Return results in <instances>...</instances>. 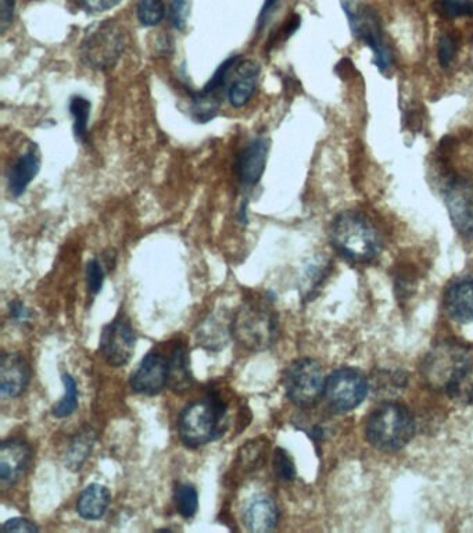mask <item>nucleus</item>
I'll return each instance as SVG.
<instances>
[{
	"label": "nucleus",
	"instance_id": "f257e3e1",
	"mask_svg": "<svg viewBox=\"0 0 473 533\" xmlns=\"http://www.w3.org/2000/svg\"><path fill=\"white\" fill-rule=\"evenodd\" d=\"M424 377L437 391L455 400L473 402V359L462 346L440 345L422 364Z\"/></svg>",
	"mask_w": 473,
	"mask_h": 533
},
{
	"label": "nucleus",
	"instance_id": "f03ea898",
	"mask_svg": "<svg viewBox=\"0 0 473 533\" xmlns=\"http://www.w3.org/2000/svg\"><path fill=\"white\" fill-rule=\"evenodd\" d=\"M328 235L336 253L351 263H369L379 256L383 246L379 231L358 211L338 214L333 218Z\"/></svg>",
	"mask_w": 473,
	"mask_h": 533
},
{
	"label": "nucleus",
	"instance_id": "7ed1b4c3",
	"mask_svg": "<svg viewBox=\"0 0 473 533\" xmlns=\"http://www.w3.org/2000/svg\"><path fill=\"white\" fill-rule=\"evenodd\" d=\"M279 318L274 300L268 296H254L243 300L232 316V336L252 352H264L274 346L278 338Z\"/></svg>",
	"mask_w": 473,
	"mask_h": 533
},
{
	"label": "nucleus",
	"instance_id": "20e7f679",
	"mask_svg": "<svg viewBox=\"0 0 473 533\" xmlns=\"http://www.w3.org/2000/svg\"><path fill=\"white\" fill-rule=\"evenodd\" d=\"M228 406L215 391L206 399L186 406L179 416V438L185 446L197 449L217 441L227 431Z\"/></svg>",
	"mask_w": 473,
	"mask_h": 533
},
{
	"label": "nucleus",
	"instance_id": "39448f33",
	"mask_svg": "<svg viewBox=\"0 0 473 533\" xmlns=\"http://www.w3.org/2000/svg\"><path fill=\"white\" fill-rule=\"evenodd\" d=\"M365 434L369 445L381 452H397L414 438V417L399 403H386L369 416Z\"/></svg>",
	"mask_w": 473,
	"mask_h": 533
},
{
	"label": "nucleus",
	"instance_id": "423d86ee",
	"mask_svg": "<svg viewBox=\"0 0 473 533\" xmlns=\"http://www.w3.org/2000/svg\"><path fill=\"white\" fill-rule=\"evenodd\" d=\"M342 7L349 21L351 34L372 50L376 69L389 77L394 57L383 31L381 16L371 6L357 0H344Z\"/></svg>",
	"mask_w": 473,
	"mask_h": 533
},
{
	"label": "nucleus",
	"instance_id": "0eeeda50",
	"mask_svg": "<svg viewBox=\"0 0 473 533\" xmlns=\"http://www.w3.org/2000/svg\"><path fill=\"white\" fill-rule=\"evenodd\" d=\"M125 34L116 21H102L86 32L80 45V60L88 69H113L123 56Z\"/></svg>",
	"mask_w": 473,
	"mask_h": 533
},
{
	"label": "nucleus",
	"instance_id": "6e6552de",
	"mask_svg": "<svg viewBox=\"0 0 473 533\" xmlns=\"http://www.w3.org/2000/svg\"><path fill=\"white\" fill-rule=\"evenodd\" d=\"M325 378L321 366L313 359L293 361L285 372L283 385L290 402L308 409L320 402L325 392Z\"/></svg>",
	"mask_w": 473,
	"mask_h": 533
},
{
	"label": "nucleus",
	"instance_id": "1a4fd4ad",
	"mask_svg": "<svg viewBox=\"0 0 473 533\" xmlns=\"http://www.w3.org/2000/svg\"><path fill=\"white\" fill-rule=\"evenodd\" d=\"M369 391L368 379L356 368H339L325 382L324 397L329 409L349 413L364 402Z\"/></svg>",
	"mask_w": 473,
	"mask_h": 533
},
{
	"label": "nucleus",
	"instance_id": "9d476101",
	"mask_svg": "<svg viewBox=\"0 0 473 533\" xmlns=\"http://www.w3.org/2000/svg\"><path fill=\"white\" fill-rule=\"evenodd\" d=\"M442 193L455 230L473 241V182L449 174L443 182Z\"/></svg>",
	"mask_w": 473,
	"mask_h": 533
},
{
	"label": "nucleus",
	"instance_id": "9b49d317",
	"mask_svg": "<svg viewBox=\"0 0 473 533\" xmlns=\"http://www.w3.org/2000/svg\"><path fill=\"white\" fill-rule=\"evenodd\" d=\"M136 335L131 321L124 313L118 314L103 328L100 335V353L111 367H124L135 353Z\"/></svg>",
	"mask_w": 473,
	"mask_h": 533
},
{
	"label": "nucleus",
	"instance_id": "f8f14e48",
	"mask_svg": "<svg viewBox=\"0 0 473 533\" xmlns=\"http://www.w3.org/2000/svg\"><path fill=\"white\" fill-rule=\"evenodd\" d=\"M132 391L139 395L154 396L168 386V360L163 354L150 352L143 357L141 364L129 381Z\"/></svg>",
	"mask_w": 473,
	"mask_h": 533
},
{
	"label": "nucleus",
	"instance_id": "ddd939ff",
	"mask_svg": "<svg viewBox=\"0 0 473 533\" xmlns=\"http://www.w3.org/2000/svg\"><path fill=\"white\" fill-rule=\"evenodd\" d=\"M268 153L270 142L263 137L252 139L239 153L236 174L243 188L250 189L260 184L267 167Z\"/></svg>",
	"mask_w": 473,
	"mask_h": 533
},
{
	"label": "nucleus",
	"instance_id": "4468645a",
	"mask_svg": "<svg viewBox=\"0 0 473 533\" xmlns=\"http://www.w3.org/2000/svg\"><path fill=\"white\" fill-rule=\"evenodd\" d=\"M260 73L261 67L257 60H242L240 57L234 71H232V81L229 82L227 89L229 105L235 109H242V107L249 105L257 91Z\"/></svg>",
	"mask_w": 473,
	"mask_h": 533
},
{
	"label": "nucleus",
	"instance_id": "2eb2a0df",
	"mask_svg": "<svg viewBox=\"0 0 473 533\" xmlns=\"http://www.w3.org/2000/svg\"><path fill=\"white\" fill-rule=\"evenodd\" d=\"M42 156L37 143H31L23 155L7 171V189L13 198H20L41 171Z\"/></svg>",
	"mask_w": 473,
	"mask_h": 533
},
{
	"label": "nucleus",
	"instance_id": "dca6fc26",
	"mask_svg": "<svg viewBox=\"0 0 473 533\" xmlns=\"http://www.w3.org/2000/svg\"><path fill=\"white\" fill-rule=\"evenodd\" d=\"M31 463V447L19 439H9L0 446V481L13 486L23 478Z\"/></svg>",
	"mask_w": 473,
	"mask_h": 533
},
{
	"label": "nucleus",
	"instance_id": "f3484780",
	"mask_svg": "<svg viewBox=\"0 0 473 533\" xmlns=\"http://www.w3.org/2000/svg\"><path fill=\"white\" fill-rule=\"evenodd\" d=\"M31 370L20 353L3 354L0 363V392L6 397H19L30 385Z\"/></svg>",
	"mask_w": 473,
	"mask_h": 533
},
{
	"label": "nucleus",
	"instance_id": "a211bd4d",
	"mask_svg": "<svg viewBox=\"0 0 473 533\" xmlns=\"http://www.w3.org/2000/svg\"><path fill=\"white\" fill-rule=\"evenodd\" d=\"M279 510L277 503L268 495H256L247 502L243 522L252 533H268L277 528Z\"/></svg>",
	"mask_w": 473,
	"mask_h": 533
},
{
	"label": "nucleus",
	"instance_id": "6ab92c4d",
	"mask_svg": "<svg viewBox=\"0 0 473 533\" xmlns=\"http://www.w3.org/2000/svg\"><path fill=\"white\" fill-rule=\"evenodd\" d=\"M232 335V317L221 311L210 314L196 332V341L210 352H218L227 346Z\"/></svg>",
	"mask_w": 473,
	"mask_h": 533
},
{
	"label": "nucleus",
	"instance_id": "aec40b11",
	"mask_svg": "<svg viewBox=\"0 0 473 533\" xmlns=\"http://www.w3.org/2000/svg\"><path fill=\"white\" fill-rule=\"evenodd\" d=\"M446 310L461 324L473 321V278H460L447 288L444 296Z\"/></svg>",
	"mask_w": 473,
	"mask_h": 533
},
{
	"label": "nucleus",
	"instance_id": "412c9836",
	"mask_svg": "<svg viewBox=\"0 0 473 533\" xmlns=\"http://www.w3.org/2000/svg\"><path fill=\"white\" fill-rule=\"evenodd\" d=\"M192 385L193 375L188 349L182 343H178L168 359V388L181 395L191 389Z\"/></svg>",
	"mask_w": 473,
	"mask_h": 533
},
{
	"label": "nucleus",
	"instance_id": "4be33fe9",
	"mask_svg": "<svg viewBox=\"0 0 473 533\" xmlns=\"http://www.w3.org/2000/svg\"><path fill=\"white\" fill-rule=\"evenodd\" d=\"M111 495L106 486L91 484L82 490L77 500V513L86 521H98L109 509Z\"/></svg>",
	"mask_w": 473,
	"mask_h": 533
},
{
	"label": "nucleus",
	"instance_id": "5701e85b",
	"mask_svg": "<svg viewBox=\"0 0 473 533\" xmlns=\"http://www.w3.org/2000/svg\"><path fill=\"white\" fill-rule=\"evenodd\" d=\"M96 442V432L92 428L81 429L67 446L66 467L71 471H80L82 465L91 457Z\"/></svg>",
	"mask_w": 473,
	"mask_h": 533
},
{
	"label": "nucleus",
	"instance_id": "b1692460",
	"mask_svg": "<svg viewBox=\"0 0 473 533\" xmlns=\"http://www.w3.org/2000/svg\"><path fill=\"white\" fill-rule=\"evenodd\" d=\"M71 117H73V132L75 141L84 143L88 138L89 118H91L92 103L84 96H73L68 103Z\"/></svg>",
	"mask_w": 473,
	"mask_h": 533
},
{
	"label": "nucleus",
	"instance_id": "393cba45",
	"mask_svg": "<svg viewBox=\"0 0 473 533\" xmlns=\"http://www.w3.org/2000/svg\"><path fill=\"white\" fill-rule=\"evenodd\" d=\"M66 395L53 406L52 414L56 418H67L78 409V386L75 379L68 372L62 375Z\"/></svg>",
	"mask_w": 473,
	"mask_h": 533
},
{
	"label": "nucleus",
	"instance_id": "a878e982",
	"mask_svg": "<svg viewBox=\"0 0 473 533\" xmlns=\"http://www.w3.org/2000/svg\"><path fill=\"white\" fill-rule=\"evenodd\" d=\"M136 16L143 27H156L166 19V6L163 0H139Z\"/></svg>",
	"mask_w": 473,
	"mask_h": 533
},
{
	"label": "nucleus",
	"instance_id": "bb28decb",
	"mask_svg": "<svg viewBox=\"0 0 473 533\" xmlns=\"http://www.w3.org/2000/svg\"><path fill=\"white\" fill-rule=\"evenodd\" d=\"M175 507L184 518L195 517L199 510V495L195 486L191 484H181L175 489Z\"/></svg>",
	"mask_w": 473,
	"mask_h": 533
},
{
	"label": "nucleus",
	"instance_id": "cd10ccee",
	"mask_svg": "<svg viewBox=\"0 0 473 533\" xmlns=\"http://www.w3.org/2000/svg\"><path fill=\"white\" fill-rule=\"evenodd\" d=\"M240 463L247 471H254L264 464L265 449L264 443L252 441L242 447L239 454Z\"/></svg>",
	"mask_w": 473,
	"mask_h": 533
},
{
	"label": "nucleus",
	"instance_id": "c85d7f7f",
	"mask_svg": "<svg viewBox=\"0 0 473 533\" xmlns=\"http://www.w3.org/2000/svg\"><path fill=\"white\" fill-rule=\"evenodd\" d=\"M274 471L278 479L283 482H292L296 478V465L292 456L282 447H278L274 453Z\"/></svg>",
	"mask_w": 473,
	"mask_h": 533
},
{
	"label": "nucleus",
	"instance_id": "c756f323",
	"mask_svg": "<svg viewBox=\"0 0 473 533\" xmlns=\"http://www.w3.org/2000/svg\"><path fill=\"white\" fill-rule=\"evenodd\" d=\"M192 0H171L170 23L175 30L184 31L188 25L189 16H191Z\"/></svg>",
	"mask_w": 473,
	"mask_h": 533
},
{
	"label": "nucleus",
	"instance_id": "7c9ffc66",
	"mask_svg": "<svg viewBox=\"0 0 473 533\" xmlns=\"http://www.w3.org/2000/svg\"><path fill=\"white\" fill-rule=\"evenodd\" d=\"M105 268L99 260L93 259L86 264V288L92 296L99 295L105 284Z\"/></svg>",
	"mask_w": 473,
	"mask_h": 533
},
{
	"label": "nucleus",
	"instance_id": "2f4dec72",
	"mask_svg": "<svg viewBox=\"0 0 473 533\" xmlns=\"http://www.w3.org/2000/svg\"><path fill=\"white\" fill-rule=\"evenodd\" d=\"M440 13L449 19H460L473 14V0H439Z\"/></svg>",
	"mask_w": 473,
	"mask_h": 533
},
{
	"label": "nucleus",
	"instance_id": "473e14b6",
	"mask_svg": "<svg viewBox=\"0 0 473 533\" xmlns=\"http://www.w3.org/2000/svg\"><path fill=\"white\" fill-rule=\"evenodd\" d=\"M458 44L454 37L449 34L440 35L439 45H437V59L443 69L449 67L455 56H457Z\"/></svg>",
	"mask_w": 473,
	"mask_h": 533
},
{
	"label": "nucleus",
	"instance_id": "72a5a7b5",
	"mask_svg": "<svg viewBox=\"0 0 473 533\" xmlns=\"http://www.w3.org/2000/svg\"><path fill=\"white\" fill-rule=\"evenodd\" d=\"M123 0H77L82 10L86 13L99 14L109 12L120 5Z\"/></svg>",
	"mask_w": 473,
	"mask_h": 533
},
{
	"label": "nucleus",
	"instance_id": "f704fd0d",
	"mask_svg": "<svg viewBox=\"0 0 473 533\" xmlns=\"http://www.w3.org/2000/svg\"><path fill=\"white\" fill-rule=\"evenodd\" d=\"M3 531L6 532H39V527L34 522L27 520V518H12L2 525Z\"/></svg>",
	"mask_w": 473,
	"mask_h": 533
},
{
	"label": "nucleus",
	"instance_id": "c9c22d12",
	"mask_svg": "<svg viewBox=\"0 0 473 533\" xmlns=\"http://www.w3.org/2000/svg\"><path fill=\"white\" fill-rule=\"evenodd\" d=\"M10 318L17 324H25L32 318L31 310L21 300H13L9 304Z\"/></svg>",
	"mask_w": 473,
	"mask_h": 533
},
{
	"label": "nucleus",
	"instance_id": "e433bc0d",
	"mask_svg": "<svg viewBox=\"0 0 473 533\" xmlns=\"http://www.w3.org/2000/svg\"><path fill=\"white\" fill-rule=\"evenodd\" d=\"M16 10V0H0V30L6 32L12 25Z\"/></svg>",
	"mask_w": 473,
	"mask_h": 533
},
{
	"label": "nucleus",
	"instance_id": "4c0bfd02",
	"mask_svg": "<svg viewBox=\"0 0 473 533\" xmlns=\"http://www.w3.org/2000/svg\"><path fill=\"white\" fill-rule=\"evenodd\" d=\"M324 268L325 266H321L320 263L317 264H311L310 267L307 268L306 271V285H304V291H306L307 295H310L311 292L315 291V286H318V281L322 277H324Z\"/></svg>",
	"mask_w": 473,
	"mask_h": 533
},
{
	"label": "nucleus",
	"instance_id": "58836bf2",
	"mask_svg": "<svg viewBox=\"0 0 473 533\" xmlns=\"http://www.w3.org/2000/svg\"><path fill=\"white\" fill-rule=\"evenodd\" d=\"M279 2L281 0H264L263 9H261L260 17H258V30H263L272 13L277 9Z\"/></svg>",
	"mask_w": 473,
	"mask_h": 533
},
{
	"label": "nucleus",
	"instance_id": "ea45409f",
	"mask_svg": "<svg viewBox=\"0 0 473 533\" xmlns=\"http://www.w3.org/2000/svg\"><path fill=\"white\" fill-rule=\"evenodd\" d=\"M239 221L240 224H247V221H249V218H247V202L242 203V206H240Z\"/></svg>",
	"mask_w": 473,
	"mask_h": 533
}]
</instances>
